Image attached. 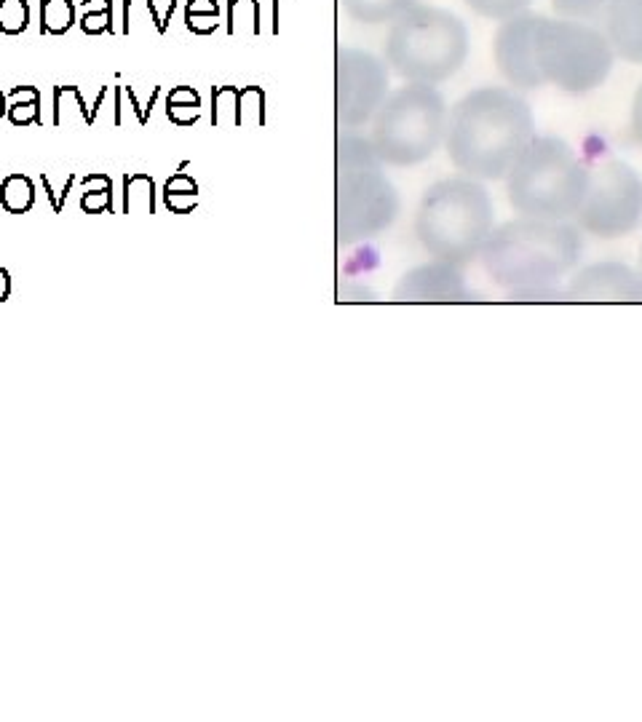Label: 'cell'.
<instances>
[{
  "instance_id": "8fae6325",
  "label": "cell",
  "mask_w": 642,
  "mask_h": 722,
  "mask_svg": "<svg viewBox=\"0 0 642 722\" xmlns=\"http://www.w3.org/2000/svg\"><path fill=\"white\" fill-rule=\"evenodd\" d=\"M541 14L522 11L517 17L498 22L493 38V59L503 81L517 91H533L544 86V78L535 67L533 35Z\"/></svg>"
},
{
  "instance_id": "52a82bcc",
  "label": "cell",
  "mask_w": 642,
  "mask_h": 722,
  "mask_svg": "<svg viewBox=\"0 0 642 722\" xmlns=\"http://www.w3.org/2000/svg\"><path fill=\"white\" fill-rule=\"evenodd\" d=\"M447 102L437 86L407 83L388 91L370 124V142L388 166H418L445 145Z\"/></svg>"
},
{
  "instance_id": "d590c367",
  "label": "cell",
  "mask_w": 642,
  "mask_h": 722,
  "mask_svg": "<svg viewBox=\"0 0 642 722\" xmlns=\"http://www.w3.org/2000/svg\"><path fill=\"white\" fill-rule=\"evenodd\" d=\"M11 295V276L6 268H0V305L6 303Z\"/></svg>"
},
{
  "instance_id": "cb8c5ba5",
  "label": "cell",
  "mask_w": 642,
  "mask_h": 722,
  "mask_svg": "<svg viewBox=\"0 0 642 722\" xmlns=\"http://www.w3.org/2000/svg\"><path fill=\"white\" fill-rule=\"evenodd\" d=\"M30 27L27 0H0V33L22 35Z\"/></svg>"
},
{
  "instance_id": "d6986e66",
  "label": "cell",
  "mask_w": 642,
  "mask_h": 722,
  "mask_svg": "<svg viewBox=\"0 0 642 722\" xmlns=\"http://www.w3.org/2000/svg\"><path fill=\"white\" fill-rule=\"evenodd\" d=\"M156 212V182L148 174H132L124 180V214Z\"/></svg>"
},
{
  "instance_id": "8d00e7d4",
  "label": "cell",
  "mask_w": 642,
  "mask_h": 722,
  "mask_svg": "<svg viewBox=\"0 0 642 722\" xmlns=\"http://www.w3.org/2000/svg\"><path fill=\"white\" fill-rule=\"evenodd\" d=\"M6 113H9V105H6V94L0 91V118H3Z\"/></svg>"
},
{
  "instance_id": "f546056e",
  "label": "cell",
  "mask_w": 642,
  "mask_h": 722,
  "mask_svg": "<svg viewBox=\"0 0 642 722\" xmlns=\"http://www.w3.org/2000/svg\"><path fill=\"white\" fill-rule=\"evenodd\" d=\"M166 102H172V105H201V97L193 86H174L166 94Z\"/></svg>"
},
{
  "instance_id": "74e56055",
  "label": "cell",
  "mask_w": 642,
  "mask_h": 722,
  "mask_svg": "<svg viewBox=\"0 0 642 722\" xmlns=\"http://www.w3.org/2000/svg\"><path fill=\"white\" fill-rule=\"evenodd\" d=\"M640 273H642V247H640Z\"/></svg>"
},
{
  "instance_id": "6da1fadb",
  "label": "cell",
  "mask_w": 642,
  "mask_h": 722,
  "mask_svg": "<svg viewBox=\"0 0 642 722\" xmlns=\"http://www.w3.org/2000/svg\"><path fill=\"white\" fill-rule=\"evenodd\" d=\"M533 140V107L511 86H479L447 110V158L479 182L503 180Z\"/></svg>"
},
{
  "instance_id": "7c38bea8",
  "label": "cell",
  "mask_w": 642,
  "mask_h": 722,
  "mask_svg": "<svg viewBox=\"0 0 642 722\" xmlns=\"http://www.w3.org/2000/svg\"><path fill=\"white\" fill-rule=\"evenodd\" d=\"M570 300L584 303H642V273L618 260L578 268L568 279Z\"/></svg>"
},
{
  "instance_id": "f1b7e54d",
  "label": "cell",
  "mask_w": 642,
  "mask_h": 722,
  "mask_svg": "<svg viewBox=\"0 0 642 722\" xmlns=\"http://www.w3.org/2000/svg\"><path fill=\"white\" fill-rule=\"evenodd\" d=\"M217 25H220V17H214V14H185V27L190 33L209 35L212 30H217Z\"/></svg>"
},
{
  "instance_id": "ffe728a7",
  "label": "cell",
  "mask_w": 642,
  "mask_h": 722,
  "mask_svg": "<svg viewBox=\"0 0 642 722\" xmlns=\"http://www.w3.org/2000/svg\"><path fill=\"white\" fill-rule=\"evenodd\" d=\"M610 0H552L554 17L573 19V22H584V25L600 27L608 11Z\"/></svg>"
},
{
  "instance_id": "3957f363",
  "label": "cell",
  "mask_w": 642,
  "mask_h": 722,
  "mask_svg": "<svg viewBox=\"0 0 642 722\" xmlns=\"http://www.w3.org/2000/svg\"><path fill=\"white\" fill-rule=\"evenodd\" d=\"M495 228V206L485 182L455 174L434 182L415 212V236L434 260L469 265Z\"/></svg>"
},
{
  "instance_id": "5bb4252c",
  "label": "cell",
  "mask_w": 642,
  "mask_h": 722,
  "mask_svg": "<svg viewBox=\"0 0 642 722\" xmlns=\"http://www.w3.org/2000/svg\"><path fill=\"white\" fill-rule=\"evenodd\" d=\"M600 30L616 59L642 65V0H610Z\"/></svg>"
},
{
  "instance_id": "ac0fdd59",
  "label": "cell",
  "mask_w": 642,
  "mask_h": 722,
  "mask_svg": "<svg viewBox=\"0 0 642 722\" xmlns=\"http://www.w3.org/2000/svg\"><path fill=\"white\" fill-rule=\"evenodd\" d=\"M14 102L9 105V121L14 126H43L41 115V91L35 86H14L11 89Z\"/></svg>"
},
{
  "instance_id": "9a60e30c",
  "label": "cell",
  "mask_w": 642,
  "mask_h": 722,
  "mask_svg": "<svg viewBox=\"0 0 642 722\" xmlns=\"http://www.w3.org/2000/svg\"><path fill=\"white\" fill-rule=\"evenodd\" d=\"M107 97V86L99 89L94 107H86V99L78 91V86H57L54 89V126H70V124H94L99 107Z\"/></svg>"
},
{
  "instance_id": "7402d4cb",
  "label": "cell",
  "mask_w": 642,
  "mask_h": 722,
  "mask_svg": "<svg viewBox=\"0 0 642 722\" xmlns=\"http://www.w3.org/2000/svg\"><path fill=\"white\" fill-rule=\"evenodd\" d=\"M73 0H41V33L65 35L78 22Z\"/></svg>"
},
{
  "instance_id": "603a6c76",
  "label": "cell",
  "mask_w": 642,
  "mask_h": 722,
  "mask_svg": "<svg viewBox=\"0 0 642 722\" xmlns=\"http://www.w3.org/2000/svg\"><path fill=\"white\" fill-rule=\"evenodd\" d=\"M474 14L490 19V22H503V19L517 17L522 11L533 6V0H466Z\"/></svg>"
},
{
  "instance_id": "484cf974",
  "label": "cell",
  "mask_w": 642,
  "mask_h": 722,
  "mask_svg": "<svg viewBox=\"0 0 642 722\" xmlns=\"http://www.w3.org/2000/svg\"><path fill=\"white\" fill-rule=\"evenodd\" d=\"M81 209L86 214H102L113 209V188L110 190H83Z\"/></svg>"
},
{
  "instance_id": "9c48e42d",
  "label": "cell",
  "mask_w": 642,
  "mask_h": 722,
  "mask_svg": "<svg viewBox=\"0 0 642 722\" xmlns=\"http://www.w3.org/2000/svg\"><path fill=\"white\" fill-rule=\"evenodd\" d=\"M581 233L624 238L642 228V174L621 158H608L589 169V188L576 212Z\"/></svg>"
},
{
  "instance_id": "30bf717a",
  "label": "cell",
  "mask_w": 642,
  "mask_h": 722,
  "mask_svg": "<svg viewBox=\"0 0 642 722\" xmlns=\"http://www.w3.org/2000/svg\"><path fill=\"white\" fill-rule=\"evenodd\" d=\"M388 97V65L364 49H338L335 57V107L343 129L370 124Z\"/></svg>"
},
{
  "instance_id": "5b68a950",
  "label": "cell",
  "mask_w": 642,
  "mask_h": 722,
  "mask_svg": "<svg viewBox=\"0 0 642 722\" xmlns=\"http://www.w3.org/2000/svg\"><path fill=\"white\" fill-rule=\"evenodd\" d=\"M506 180V198L522 217L573 220L589 188V166L560 137H535Z\"/></svg>"
},
{
  "instance_id": "ba28073f",
  "label": "cell",
  "mask_w": 642,
  "mask_h": 722,
  "mask_svg": "<svg viewBox=\"0 0 642 722\" xmlns=\"http://www.w3.org/2000/svg\"><path fill=\"white\" fill-rule=\"evenodd\" d=\"M533 54L544 86L573 97L600 89L616 65V54L600 27L562 17L538 19Z\"/></svg>"
},
{
  "instance_id": "836d02e7",
  "label": "cell",
  "mask_w": 642,
  "mask_h": 722,
  "mask_svg": "<svg viewBox=\"0 0 642 722\" xmlns=\"http://www.w3.org/2000/svg\"><path fill=\"white\" fill-rule=\"evenodd\" d=\"M81 185H83V190H110V188H113L110 177H107V174H99V172L86 174Z\"/></svg>"
},
{
  "instance_id": "83f0119b",
  "label": "cell",
  "mask_w": 642,
  "mask_h": 722,
  "mask_svg": "<svg viewBox=\"0 0 642 722\" xmlns=\"http://www.w3.org/2000/svg\"><path fill=\"white\" fill-rule=\"evenodd\" d=\"M236 99H239V94H236L233 89H228V86H225V89L214 91V97H212V105H214L212 124H223L225 113H228V110H231V107L236 105Z\"/></svg>"
},
{
  "instance_id": "4fadbf2b",
  "label": "cell",
  "mask_w": 642,
  "mask_h": 722,
  "mask_svg": "<svg viewBox=\"0 0 642 722\" xmlns=\"http://www.w3.org/2000/svg\"><path fill=\"white\" fill-rule=\"evenodd\" d=\"M474 292L466 284L461 265L431 260L412 268L394 287L399 303H469Z\"/></svg>"
},
{
  "instance_id": "d4e9b609",
  "label": "cell",
  "mask_w": 642,
  "mask_h": 722,
  "mask_svg": "<svg viewBox=\"0 0 642 722\" xmlns=\"http://www.w3.org/2000/svg\"><path fill=\"white\" fill-rule=\"evenodd\" d=\"M78 27H81L86 35L116 33V27H113V9L86 11V14H81V19H78Z\"/></svg>"
},
{
  "instance_id": "44dd1931",
  "label": "cell",
  "mask_w": 642,
  "mask_h": 722,
  "mask_svg": "<svg viewBox=\"0 0 642 722\" xmlns=\"http://www.w3.org/2000/svg\"><path fill=\"white\" fill-rule=\"evenodd\" d=\"M164 204L172 214H188L198 204V185L185 172L169 177L164 185Z\"/></svg>"
},
{
  "instance_id": "e0dca14e",
  "label": "cell",
  "mask_w": 642,
  "mask_h": 722,
  "mask_svg": "<svg viewBox=\"0 0 642 722\" xmlns=\"http://www.w3.org/2000/svg\"><path fill=\"white\" fill-rule=\"evenodd\" d=\"M35 204V188L25 174H9L0 180V209L9 214H25Z\"/></svg>"
},
{
  "instance_id": "2e32d148",
  "label": "cell",
  "mask_w": 642,
  "mask_h": 722,
  "mask_svg": "<svg viewBox=\"0 0 642 722\" xmlns=\"http://www.w3.org/2000/svg\"><path fill=\"white\" fill-rule=\"evenodd\" d=\"M351 19L362 25H386L418 6V0H340Z\"/></svg>"
},
{
  "instance_id": "d6a6232c",
  "label": "cell",
  "mask_w": 642,
  "mask_h": 722,
  "mask_svg": "<svg viewBox=\"0 0 642 722\" xmlns=\"http://www.w3.org/2000/svg\"><path fill=\"white\" fill-rule=\"evenodd\" d=\"M252 11V0H231V33L239 22H247Z\"/></svg>"
},
{
  "instance_id": "1f68e13d",
  "label": "cell",
  "mask_w": 642,
  "mask_h": 722,
  "mask_svg": "<svg viewBox=\"0 0 642 722\" xmlns=\"http://www.w3.org/2000/svg\"><path fill=\"white\" fill-rule=\"evenodd\" d=\"M185 14H214V17H220V6H217V0H188Z\"/></svg>"
},
{
  "instance_id": "4dcf8cb0",
  "label": "cell",
  "mask_w": 642,
  "mask_h": 722,
  "mask_svg": "<svg viewBox=\"0 0 642 722\" xmlns=\"http://www.w3.org/2000/svg\"><path fill=\"white\" fill-rule=\"evenodd\" d=\"M632 134H634V140L640 142L642 145V83L637 86V91H634V99H632Z\"/></svg>"
},
{
  "instance_id": "e575fe53",
  "label": "cell",
  "mask_w": 642,
  "mask_h": 722,
  "mask_svg": "<svg viewBox=\"0 0 642 722\" xmlns=\"http://www.w3.org/2000/svg\"><path fill=\"white\" fill-rule=\"evenodd\" d=\"M81 14L86 11H105V9H113V0H81Z\"/></svg>"
},
{
  "instance_id": "7a4b0ae2",
  "label": "cell",
  "mask_w": 642,
  "mask_h": 722,
  "mask_svg": "<svg viewBox=\"0 0 642 722\" xmlns=\"http://www.w3.org/2000/svg\"><path fill=\"white\" fill-rule=\"evenodd\" d=\"M584 238L570 220L514 217L487 236L479 263L487 279L506 292L554 287L576 271Z\"/></svg>"
},
{
  "instance_id": "4316f807",
  "label": "cell",
  "mask_w": 642,
  "mask_h": 722,
  "mask_svg": "<svg viewBox=\"0 0 642 722\" xmlns=\"http://www.w3.org/2000/svg\"><path fill=\"white\" fill-rule=\"evenodd\" d=\"M201 115V105H172L166 102V118L177 126H193Z\"/></svg>"
},
{
  "instance_id": "277c9868",
  "label": "cell",
  "mask_w": 642,
  "mask_h": 722,
  "mask_svg": "<svg viewBox=\"0 0 642 722\" xmlns=\"http://www.w3.org/2000/svg\"><path fill=\"white\" fill-rule=\"evenodd\" d=\"M469 27L458 14L418 3L391 22L386 38V65L404 83L450 81L469 59Z\"/></svg>"
},
{
  "instance_id": "8992f818",
  "label": "cell",
  "mask_w": 642,
  "mask_h": 722,
  "mask_svg": "<svg viewBox=\"0 0 642 722\" xmlns=\"http://www.w3.org/2000/svg\"><path fill=\"white\" fill-rule=\"evenodd\" d=\"M399 217V193L383 174L370 137L338 140V241L359 244L378 236Z\"/></svg>"
}]
</instances>
